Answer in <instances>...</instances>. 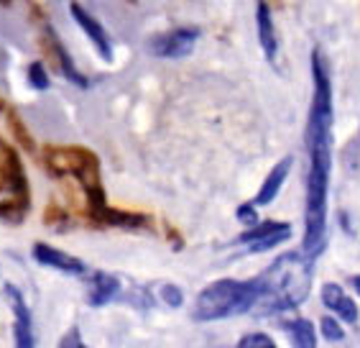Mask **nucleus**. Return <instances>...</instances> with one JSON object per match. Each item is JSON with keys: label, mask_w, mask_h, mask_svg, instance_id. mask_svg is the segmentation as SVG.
<instances>
[{"label": "nucleus", "mask_w": 360, "mask_h": 348, "mask_svg": "<svg viewBox=\"0 0 360 348\" xmlns=\"http://www.w3.org/2000/svg\"><path fill=\"white\" fill-rule=\"evenodd\" d=\"M0 6H6V8H8V6H13V0H0Z\"/></svg>", "instance_id": "obj_28"}, {"label": "nucleus", "mask_w": 360, "mask_h": 348, "mask_svg": "<svg viewBox=\"0 0 360 348\" xmlns=\"http://www.w3.org/2000/svg\"><path fill=\"white\" fill-rule=\"evenodd\" d=\"M266 6L269 8H284V0H266Z\"/></svg>", "instance_id": "obj_27"}, {"label": "nucleus", "mask_w": 360, "mask_h": 348, "mask_svg": "<svg viewBox=\"0 0 360 348\" xmlns=\"http://www.w3.org/2000/svg\"><path fill=\"white\" fill-rule=\"evenodd\" d=\"M39 49H41V54H44V59H46L49 67H51L54 72H59L67 82H72L75 87H79V90H87V87H90V80L77 70L75 59L70 56V51H67V46L62 44V39L56 36V31L51 28V23H41Z\"/></svg>", "instance_id": "obj_6"}, {"label": "nucleus", "mask_w": 360, "mask_h": 348, "mask_svg": "<svg viewBox=\"0 0 360 348\" xmlns=\"http://www.w3.org/2000/svg\"><path fill=\"white\" fill-rule=\"evenodd\" d=\"M128 3H131V6H136V3H139V0H128Z\"/></svg>", "instance_id": "obj_29"}, {"label": "nucleus", "mask_w": 360, "mask_h": 348, "mask_svg": "<svg viewBox=\"0 0 360 348\" xmlns=\"http://www.w3.org/2000/svg\"><path fill=\"white\" fill-rule=\"evenodd\" d=\"M28 85H31L34 90H39V92L49 90L51 80H49L46 64H44V62H31V64H28Z\"/></svg>", "instance_id": "obj_20"}, {"label": "nucleus", "mask_w": 360, "mask_h": 348, "mask_svg": "<svg viewBox=\"0 0 360 348\" xmlns=\"http://www.w3.org/2000/svg\"><path fill=\"white\" fill-rule=\"evenodd\" d=\"M256 26H258V44H261V49H264L266 59H269V62H276V56H278V34H276L274 15H271V8L266 6V0H258Z\"/></svg>", "instance_id": "obj_15"}, {"label": "nucleus", "mask_w": 360, "mask_h": 348, "mask_svg": "<svg viewBox=\"0 0 360 348\" xmlns=\"http://www.w3.org/2000/svg\"><path fill=\"white\" fill-rule=\"evenodd\" d=\"M319 333L325 335L327 341H333V343H338V341H342V338H345V330H342L340 321H338V318H333V315H325V318L319 321Z\"/></svg>", "instance_id": "obj_21"}, {"label": "nucleus", "mask_w": 360, "mask_h": 348, "mask_svg": "<svg viewBox=\"0 0 360 348\" xmlns=\"http://www.w3.org/2000/svg\"><path fill=\"white\" fill-rule=\"evenodd\" d=\"M31 256H34L36 264L56 269V272L62 274H70V277H87V272H90L82 259L72 256V254L56 249L51 244H44V241H36L34 249H31Z\"/></svg>", "instance_id": "obj_10"}, {"label": "nucleus", "mask_w": 360, "mask_h": 348, "mask_svg": "<svg viewBox=\"0 0 360 348\" xmlns=\"http://www.w3.org/2000/svg\"><path fill=\"white\" fill-rule=\"evenodd\" d=\"M41 161L46 172L56 180L75 177L77 185L84 192V210L105 208V187H103V172H100V159L97 154L87 147H49L41 149Z\"/></svg>", "instance_id": "obj_3"}, {"label": "nucleus", "mask_w": 360, "mask_h": 348, "mask_svg": "<svg viewBox=\"0 0 360 348\" xmlns=\"http://www.w3.org/2000/svg\"><path fill=\"white\" fill-rule=\"evenodd\" d=\"M312 82L314 92L304 131L309 172H307L302 256L314 264V259H319L327 246V192H330V172H333V80L319 49L312 51Z\"/></svg>", "instance_id": "obj_1"}, {"label": "nucleus", "mask_w": 360, "mask_h": 348, "mask_svg": "<svg viewBox=\"0 0 360 348\" xmlns=\"http://www.w3.org/2000/svg\"><path fill=\"white\" fill-rule=\"evenodd\" d=\"M322 302H325V307L340 323H347V325L358 323V315H360L358 305H355L353 297H350L340 285H335V282H327V285L322 287Z\"/></svg>", "instance_id": "obj_13"}, {"label": "nucleus", "mask_w": 360, "mask_h": 348, "mask_svg": "<svg viewBox=\"0 0 360 348\" xmlns=\"http://www.w3.org/2000/svg\"><path fill=\"white\" fill-rule=\"evenodd\" d=\"M236 216H238V220H240L243 225H248V228L258 225V213H256V205H253V202H248V205H240Z\"/></svg>", "instance_id": "obj_24"}, {"label": "nucleus", "mask_w": 360, "mask_h": 348, "mask_svg": "<svg viewBox=\"0 0 360 348\" xmlns=\"http://www.w3.org/2000/svg\"><path fill=\"white\" fill-rule=\"evenodd\" d=\"M84 218L87 223L95 225V228H128V230H139L148 228L151 225V218L143 216V213H131V210H118V208H97V210H84Z\"/></svg>", "instance_id": "obj_11"}, {"label": "nucleus", "mask_w": 360, "mask_h": 348, "mask_svg": "<svg viewBox=\"0 0 360 348\" xmlns=\"http://www.w3.org/2000/svg\"><path fill=\"white\" fill-rule=\"evenodd\" d=\"M31 208V185L18 149L0 139V220L23 223Z\"/></svg>", "instance_id": "obj_5"}, {"label": "nucleus", "mask_w": 360, "mask_h": 348, "mask_svg": "<svg viewBox=\"0 0 360 348\" xmlns=\"http://www.w3.org/2000/svg\"><path fill=\"white\" fill-rule=\"evenodd\" d=\"M161 297H164V302H167L169 307L184 305V292H181L176 285H172V282H167V285L161 287Z\"/></svg>", "instance_id": "obj_23"}, {"label": "nucleus", "mask_w": 360, "mask_h": 348, "mask_svg": "<svg viewBox=\"0 0 360 348\" xmlns=\"http://www.w3.org/2000/svg\"><path fill=\"white\" fill-rule=\"evenodd\" d=\"M286 333H289L294 348H317V330L307 318H294L286 323Z\"/></svg>", "instance_id": "obj_18"}, {"label": "nucleus", "mask_w": 360, "mask_h": 348, "mask_svg": "<svg viewBox=\"0 0 360 348\" xmlns=\"http://www.w3.org/2000/svg\"><path fill=\"white\" fill-rule=\"evenodd\" d=\"M236 348H278V346H276V341L266 333H248L238 341Z\"/></svg>", "instance_id": "obj_22"}, {"label": "nucleus", "mask_w": 360, "mask_h": 348, "mask_svg": "<svg viewBox=\"0 0 360 348\" xmlns=\"http://www.w3.org/2000/svg\"><path fill=\"white\" fill-rule=\"evenodd\" d=\"M258 282V302L253 307L256 315L289 313L309 297L312 287V261L302 256V251L284 254L266 269Z\"/></svg>", "instance_id": "obj_2"}, {"label": "nucleus", "mask_w": 360, "mask_h": 348, "mask_svg": "<svg viewBox=\"0 0 360 348\" xmlns=\"http://www.w3.org/2000/svg\"><path fill=\"white\" fill-rule=\"evenodd\" d=\"M120 292V279L108 272H87V305L103 307Z\"/></svg>", "instance_id": "obj_14"}, {"label": "nucleus", "mask_w": 360, "mask_h": 348, "mask_svg": "<svg viewBox=\"0 0 360 348\" xmlns=\"http://www.w3.org/2000/svg\"><path fill=\"white\" fill-rule=\"evenodd\" d=\"M59 348H87V343L82 341V333L77 330V328H70L67 333L62 335V341H59Z\"/></svg>", "instance_id": "obj_25"}, {"label": "nucleus", "mask_w": 360, "mask_h": 348, "mask_svg": "<svg viewBox=\"0 0 360 348\" xmlns=\"http://www.w3.org/2000/svg\"><path fill=\"white\" fill-rule=\"evenodd\" d=\"M44 223H46L49 228L62 230V228H67L72 220H70V213H67L62 205H56V202H49L46 210H44Z\"/></svg>", "instance_id": "obj_19"}, {"label": "nucleus", "mask_w": 360, "mask_h": 348, "mask_svg": "<svg viewBox=\"0 0 360 348\" xmlns=\"http://www.w3.org/2000/svg\"><path fill=\"white\" fill-rule=\"evenodd\" d=\"M6 120H8V131H11V136L15 139V144L21 147V151L36 154V141H34V136H31V131H28L26 120L21 118V113L15 111V108H11V105H8Z\"/></svg>", "instance_id": "obj_17"}, {"label": "nucleus", "mask_w": 360, "mask_h": 348, "mask_svg": "<svg viewBox=\"0 0 360 348\" xmlns=\"http://www.w3.org/2000/svg\"><path fill=\"white\" fill-rule=\"evenodd\" d=\"M3 290H6V299L8 305H11V313H13V348H36L34 321H31V310L26 305V297L11 282Z\"/></svg>", "instance_id": "obj_9"}, {"label": "nucleus", "mask_w": 360, "mask_h": 348, "mask_svg": "<svg viewBox=\"0 0 360 348\" xmlns=\"http://www.w3.org/2000/svg\"><path fill=\"white\" fill-rule=\"evenodd\" d=\"M70 13L77 21V26L82 28V34H87V39H90L92 46L97 49V54L103 56L105 62H112V44H110L108 31L103 28V23L97 21L95 15H92L82 3H77V0H72L70 3Z\"/></svg>", "instance_id": "obj_12"}, {"label": "nucleus", "mask_w": 360, "mask_h": 348, "mask_svg": "<svg viewBox=\"0 0 360 348\" xmlns=\"http://www.w3.org/2000/svg\"><path fill=\"white\" fill-rule=\"evenodd\" d=\"M350 285H353V290L358 292V297H360V274H355V277L350 279Z\"/></svg>", "instance_id": "obj_26"}, {"label": "nucleus", "mask_w": 360, "mask_h": 348, "mask_svg": "<svg viewBox=\"0 0 360 348\" xmlns=\"http://www.w3.org/2000/svg\"><path fill=\"white\" fill-rule=\"evenodd\" d=\"M291 236V225L289 223H278V220H266V223H258L253 228L243 230L240 236L236 238V244L248 246V254H264L281 246L286 238Z\"/></svg>", "instance_id": "obj_8"}, {"label": "nucleus", "mask_w": 360, "mask_h": 348, "mask_svg": "<svg viewBox=\"0 0 360 348\" xmlns=\"http://www.w3.org/2000/svg\"><path fill=\"white\" fill-rule=\"evenodd\" d=\"M258 302V282L256 279H217L197 294L194 302V321L215 323L236 315L253 313Z\"/></svg>", "instance_id": "obj_4"}, {"label": "nucleus", "mask_w": 360, "mask_h": 348, "mask_svg": "<svg viewBox=\"0 0 360 348\" xmlns=\"http://www.w3.org/2000/svg\"><path fill=\"white\" fill-rule=\"evenodd\" d=\"M291 164H294V159H291V156H286V159H281L276 167L271 169L269 177H266L264 185H261V189H258L256 200H253V205H256V208H264V205H271V202L276 200V195L281 192L286 177H289V172H291Z\"/></svg>", "instance_id": "obj_16"}, {"label": "nucleus", "mask_w": 360, "mask_h": 348, "mask_svg": "<svg viewBox=\"0 0 360 348\" xmlns=\"http://www.w3.org/2000/svg\"><path fill=\"white\" fill-rule=\"evenodd\" d=\"M200 26H179L172 28V31H164V34H156L148 42V51L159 59H181V56H189L200 42Z\"/></svg>", "instance_id": "obj_7"}]
</instances>
